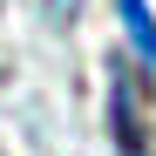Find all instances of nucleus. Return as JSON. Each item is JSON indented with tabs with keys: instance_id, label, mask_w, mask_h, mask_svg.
<instances>
[{
	"instance_id": "1",
	"label": "nucleus",
	"mask_w": 156,
	"mask_h": 156,
	"mask_svg": "<svg viewBox=\"0 0 156 156\" xmlns=\"http://www.w3.org/2000/svg\"><path fill=\"white\" fill-rule=\"evenodd\" d=\"M109 143H115V156H156L149 68L136 55H109Z\"/></svg>"
},
{
	"instance_id": "2",
	"label": "nucleus",
	"mask_w": 156,
	"mask_h": 156,
	"mask_svg": "<svg viewBox=\"0 0 156 156\" xmlns=\"http://www.w3.org/2000/svg\"><path fill=\"white\" fill-rule=\"evenodd\" d=\"M115 14H122V34H129V48H136V61L156 68V20H149V7L143 0H115Z\"/></svg>"
},
{
	"instance_id": "3",
	"label": "nucleus",
	"mask_w": 156,
	"mask_h": 156,
	"mask_svg": "<svg viewBox=\"0 0 156 156\" xmlns=\"http://www.w3.org/2000/svg\"><path fill=\"white\" fill-rule=\"evenodd\" d=\"M55 14H61V20H68V14H75V0H55Z\"/></svg>"
}]
</instances>
